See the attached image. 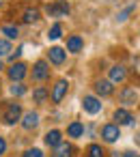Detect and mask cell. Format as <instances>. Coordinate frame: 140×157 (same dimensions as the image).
<instances>
[{"label":"cell","mask_w":140,"mask_h":157,"mask_svg":"<svg viewBox=\"0 0 140 157\" xmlns=\"http://www.w3.org/2000/svg\"><path fill=\"white\" fill-rule=\"evenodd\" d=\"M22 125H24V129H33V127H37V125H39V114H37V112H28V114L24 116Z\"/></svg>","instance_id":"14"},{"label":"cell","mask_w":140,"mask_h":157,"mask_svg":"<svg viewBox=\"0 0 140 157\" xmlns=\"http://www.w3.org/2000/svg\"><path fill=\"white\" fill-rule=\"evenodd\" d=\"M106 153H103V148L99 146V144H91L88 146V157H103Z\"/></svg>","instance_id":"20"},{"label":"cell","mask_w":140,"mask_h":157,"mask_svg":"<svg viewBox=\"0 0 140 157\" xmlns=\"http://www.w3.org/2000/svg\"><path fill=\"white\" fill-rule=\"evenodd\" d=\"M11 52V43L5 41V39H0V56H7Z\"/></svg>","instance_id":"23"},{"label":"cell","mask_w":140,"mask_h":157,"mask_svg":"<svg viewBox=\"0 0 140 157\" xmlns=\"http://www.w3.org/2000/svg\"><path fill=\"white\" fill-rule=\"evenodd\" d=\"M101 136H103V140H106V142H116V140L121 138L119 125H106V127L101 129Z\"/></svg>","instance_id":"4"},{"label":"cell","mask_w":140,"mask_h":157,"mask_svg":"<svg viewBox=\"0 0 140 157\" xmlns=\"http://www.w3.org/2000/svg\"><path fill=\"white\" fill-rule=\"evenodd\" d=\"M20 114H22V108H20V103H11V105L7 108V112H5V123L13 125L15 121H20Z\"/></svg>","instance_id":"3"},{"label":"cell","mask_w":140,"mask_h":157,"mask_svg":"<svg viewBox=\"0 0 140 157\" xmlns=\"http://www.w3.org/2000/svg\"><path fill=\"white\" fill-rule=\"evenodd\" d=\"M123 157H136V155H134L131 151H127V153H123Z\"/></svg>","instance_id":"28"},{"label":"cell","mask_w":140,"mask_h":157,"mask_svg":"<svg viewBox=\"0 0 140 157\" xmlns=\"http://www.w3.org/2000/svg\"><path fill=\"white\" fill-rule=\"evenodd\" d=\"M60 33H63V28H60V24H54V26L50 28V33H48V37H50V39H58V37H60Z\"/></svg>","instance_id":"22"},{"label":"cell","mask_w":140,"mask_h":157,"mask_svg":"<svg viewBox=\"0 0 140 157\" xmlns=\"http://www.w3.org/2000/svg\"><path fill=\"white\" fill-rule=\"evenodd\" d=\"M24 93H26V86H24V84L18 82V84L11 86V95H18V97H20V95H24Z\"/></svg>","instance_id":"24"},{"label":"cell","mask_w":140,"mask_h":157,"mask_svg":"<svg viewBox=\"0 0 140 157\" xmlns=\"http://www.w3.org/2000/svg\"><path fill=\"white\" fill-rule=\"evenodd\" d=\"M24 75H26V65H24V63L11 65V69H9V78H11V80H18V82H20Z\"/></svg>","instance_id":"8"},{"label":"cell","mask_w":140,"mask_h":157,"mask_svg":"<svg viewBox=\"0 0 140 157\" xmlns=\"http://www.w3.org/2000/svg\"><path fill=\"white\" fill-rule=\"evenodd\" d=\"M127 78V71H125V67H121V65H116V67H112L110 69V82H123Z\"/></svg>","instance_id":"10"},{"label":"cell","mask_w":140,"mask_h":157,"mask_svg":"<svg viewBox=\"0 0 140 157\" xmlns=\"http://www.w3.org/2000/svg\"><path fill=\"white\" fill-rule=\"evenodd\" d=\"M33 97H35L37 103H43V101L48 99V90H45V88H37V90L33 93Z\"/></svg>","instance_id":"21"},{"label":"cell","mask_w":140,"mask_h":157,"mask_svg":"<svg viewBox=\"0 0 140 157\" xmlns=\"http://www.w3.org/2000/svg\"><path fill=\"white\" fill-rule=\"evenodd\" d=\"M71 151H73V148H71L69 144H63V142H60V144L56 146V151H54L52 157H71Z\"/></svg>","instance_id":"17"},{"label":"cell","mask_w":140,"mask_h":157,"mask_svg":"<svg viewBox=\"0 0 140 157\" xmlns=\"http://www.w3.org/2000/svg\"><path fill=\"white\" fill-rule=\"evenodd\" d=\"M121 101H123L125 105H136V101H138V93H136V88H131V86L123 88V93H121Z\"/></svg>","instance_id":"5"},{"label":"cell","mask_w":140,"mask_h":157,"mask_svg":"<svg viewBox=\"0 0 140 157\" xmlns=\"http://www.w3.org/2000/svg\"><path fill=\"white\" fill-rule=\"evenodd\" d=\"M95 90H97V95H101V97H108V95H112V82L99 80V82H95Z\"/></svg>","instance_id":"12"},{"label":"cell","mask_w":140,"mask_h":157,"mask_svg":"<svg viewBox=\"0 0 140 157\" xmlns=\"http://www.w3.org/2000/svg\"><path fill=\"white\" fill-rule=\"evenodd\" d=\"M114 121H119V125H131L134 123V116L125 110V108H119L114 112Z\"/></svg>","instance_id":"9"},{"label":"cell","mask_w":140,"mask_h":157,"mask_svg":"<svg viewBox=\"0 0 140 157\" xmlns=\"http://www.w3.org/2000/svg\"><path fill=\"white\" fill-rule=\"evenodd\" d=\"M50 60H52L54 65H63V60H65V50H63V48H52V50H50Z\"/></svg>","instance_id":"15"},{"label":"cell","mask_w":140,"mask_h":157,"mask_svg":"<svg viewBox=\"0 0 140 157\" xmlns=\"http://www.w3.org/2000/svg\"><path fill=\"white\" fill-rule=\"evenodd\" d=\"M2 35H7L9 39H18L20 30H18V26H2Z\"/></svg>","instance_id":"19"},{"label":"cell","mask_w":140,"mask_h":157,"mask_svg":"<svg viewBox=\"0 0 140 157\" xmlns=\"http://www.w3.org/2000/svg\"><path fill=\"white\" fill-rule=\"evenodd\" d=\"M7 151V142H5V138H0V155H2Z\"/></svg>","instance_id":"27"},{"label":"cell","mask_w":140,"mask_h":157,"mask_svg":"<svg viewBox=\"0 0 140 157\" xmlns=\"http://www.w3.org/2000/svg\"><path fill=\"white\" fill-rule=\"evenodd\" d=\"M60 142H63V136H60L58 129H52V131L45 133V144H48V146H54V148H56Z\"/></svg>","instance_id":"11"},{"label":"cell","mask_w":140,"mask_h":157,"mask_svg":"<svg viewBox=\"0 0 140 157\" xmlns=\"http://www.w3.org/2000/svg\"><path fill=\"white\" fill-rule=\"evenodd\" d=\"M82 105H84V110H86L88 114H97V112L101 110V103H99L97 97H84Z\"/></svg>","instance_id":"7"},{"label":"cell","mask_w":140,"mask_h":157,"mask_svg":"<svg viewBox=\"0 0 140 157\" xmlns=\"http://www.w3.org/2000/svg\"><path fill=\"white\" fill-rule=\"evenodd\" d=\"M35 20H39V11L37 9H26L24 11V22H35Z\"/></svg>","instance_id":"18"},{"label":"cell","mask_w":140,"mask_h":157,"mask_svg":"<svg viewBox=\"0 0 140 157\" xmlns=\"http://www.w3.org/2000/svg\"><path fill=\"white\" fill-rule=\"evenodd\" d=\"M48 13H50L52 17H65V15L69 13V5L63 2V0H58L56 5H50V7H48Z\"/></svg>","instance_id":"1"},{"label":"cell","mask_w":140,"mask_h":157,"mask_svg":"<svg viewBox=\"0 0 140 157\" xmlns=\"http://www.w3.org/2000/svg\"><path fill=\"white\" fill-rule=\"evenodd\" d=\"M67 86H69V84H67L65 80H58V82L54 84V90H52V101H54V103H60V101H63V97L67 95Z\"/></svg>","instance_id":"2"},{"label":"cell","mask_w":140,"mask_h":157,"mask_svg":"<svg viewBox=\"0 0 140 157\" xmlns=\"http://www.w3.org/2000/svg\"><path fill=\"white\" fill-rule=\"evenodd\" d=\"M82 45H84V41H82L78 35H73V37H69V39H67V50H69V52H73V54H78V52L82 50Z\"/></svg>","instance_id":"13"},{"label":"cell","mask_w":140,"mask_h":157,"mask_svg":"<svg viewBox=\"0 0 140 157\" xmlns=\"http://www.w3.org/2000/svg\"><path fill=\"white\" fill-rule=\"evenodd\" d=\"M0 71H2V60H0Z\"/></svg>","instance_id":"29"},{"label":"cell","mask_w":140,"mask_h":157,"mask_svg":"<svg viewBox=\"0 0 140 157\" xmlns=\"http://www.w3.org/2000/svg\"><path fill=\"white\" fill-rule=\"evenodd\" d=\"M131 9H134V5H129V7H127L123 13H119V22H125V20H127V15L131 13Z\"/></svg>","instance_id":"26"},{"label":"cell","mask_w":140,"mask_h":157,"mask_svg":"<svg viewBox=\"0 0 140 157\" xmlns=\"http://www.w3.org/2000/svg\"><path fill=\"white\" fill-rule=\"evenodd\" d=\"M48 75H50L48 63H45V60H39V63L35 65V69H33V78H35V80H45Z\"/></svg>","instance_id":"6"},{"label":"cell","mask_w":140,"mask_h":157,"mask_svg":"<svg viewBox=\"0 0 140 157\" xmlns=\"http://www.w3.org/2000/svg\"><path fill=\"white\" fill-rule=\"evenodd\" d=\"M67 133H69L71 138H80V136L84 133V125L76 121V123H71V125H69V129H67Z\"/></svg>","instance_id":"16"},{"label":"cell","mask_w":140,"mask_h":157,"mask_svg":"<svg viewBox=\"0 0 140 157\" xmlns=\"http://www.w3.org/2000/svg\"><path fill=\"white\" fill-rule=\"evenodd\" d=\"M24 157H43V153H41L39 148H28V151L24 153Z\"/></svg>","instance_id":"25"}]
</instances>
